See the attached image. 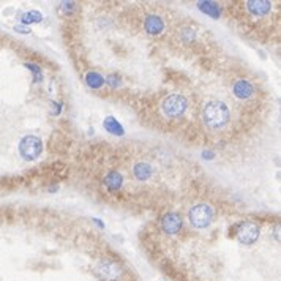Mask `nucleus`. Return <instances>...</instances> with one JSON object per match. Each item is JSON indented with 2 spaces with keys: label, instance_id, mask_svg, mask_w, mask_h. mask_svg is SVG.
Masks as SVG:
<instances>
[{
  "label": "nucleus",
  "instance_id": "1",
  "mask_svg": "<svg viewBox=\"0 0 281 281\" xmlns=\"http://www.w3.org/2000/svg\"><path fill=\"white\" fill-rule=\"evenodd\" d=\"M204 120L208 126L212 128H221L229 122L231 112L228 106L220 100H212L205 104L204 108Z\"/></svg>",
  "mask_w": 281,
  "mask_h": 281
},
{
  "label": "nucleus",
  "instance_id": "2",
  "mask_svg": "<svg viewBox=\"0 0 281 281\" xmlns=\"http://www.w3.org/2000/svg\"><path fill=\"white\" fill-rule=\"evenodd\" d=\"M215 218L213 207L208 204H198L190 210V221L195 228H207Z\"/></svg>",
  "mask_w": 281,
  "mask_h": 281
},
{
  "label": "nucleus",
  "instance_id": "3",
  "mask_svg": "<svg viewBox=\"0 0 281 281\" xmlns=\"http://www.w3.org/2000/svg\"><path fill=\"white\" fill-rule=\"evenodd\" d=\"M41 150H43V142L38 136L29 134V136H26V138L21 139L19 154L24 160H27V161L37 160L40 157V154H41Z\"/></svg>",
  "mask_w": 281,
  "mask_h": 281
},
{
  "label": "nucleus",
  "instance_id": "4",
  "mask_svg": "<svg viewBox=\"0 0 281 281\" xmlns=\"http://www.w3.org/2000/svg\"><path fill=\"white\" fill-rule=\"evenodd\" d=\"M188 108V101L183 95L174 93V95H167L164 101H163V112L167 117H179Z\"/></svg>",
  "mask_w": 281,
  "mask_h": 281
},
{
  "label": "nucleus",
  "instance_id": "5",
  "mask_svg": "<svg viewBox=\"0 0 281 281\" xmlns=\"http://www.w3.org/2000/svg\"><path fill=\"white\" fill-rule=\"evenodd\" d=\"M95 274L103 281H116L122 275V267L111 259H103L100 262H96Z\"/></svg>",
  "mask_w": 281,
  "mask_h": 281
},
{
  "label": "nucleus",
  "instance_id": "6",
  "mask_svg": "<svg viewBox=\"0 0 281 281\" xmlns=\"http://www.w3.org/2000/svg\"><path fill=\"white\" fill-rule=\"evenodd\" d=\"M237 239L243 245H253L259 239V228L258 224L251 221H243L237 226Z\"/></svg>",
  "mask_w": 281,
  "mask_h": 281
},
{
  "label": "nucleus",
  "instance_id": "7",
  "mask_svg": "<svg viewBox=\"0 0 281 281\" xmlns=\"http://www.w3.org/2000/svg\"><path fill=\"white\" fill-rule=\"evenodd\" d=\"M182 216L177 213V212H169L166 213L163 218H161V226H163V231L166 232V234H177V232L182 229Z\"/></svg>",
  "mask_w": 281,
  "mask_h": 281
},
{
  "label": "nucleus",
  "instance_id": "8",
  "mask_svg": "<svg viewBox=\"0 0 281 281\" xmlns=\"http://www.w3.org/2000/svg\"><path fill=\"white\" fill-rule=\"evenodd\" d=\"M144 27H146V32L150 35H160L164 30V22L160 16L150 14L147 16L146 22H144Z\"/></svg>",
  "mask_w": 281,
  "mask_h": 281
},
{
  "label": "nucleus",
  "instance_id": "9",
  "mask_svg": "<svg viewBox=\"0 0 281 281\" xmlns=\"http://www.w3.org/2000/svg\"><path fill=\"white\" fill-rule=\"evenodd\" d=\"M232 92H234V95L237 96V98L246 100V98H250V96L253 95L254 89H253V84H251L250 81L240 79V81H237V82L234 84V87H232Z\"/></svg>",
  "mask_w": 281,
  "mask_h": 281
},
{
  "label": "nucleus",
  "instance_id": "10",
  "mask_svg": "<svg viewBox=\"0 0 281 281\" xmlns=\"http://www.w3.org/2000/svg\"><path fill=\"white\" fill-rule=\"evenodd\" d=\"M104 185H106V188L109 191H117L123 185V177L119 172L112 171L106 175V177H104Z\"/></svg>",
  "mask_w": 281,
  "mask_h": 281
},
{
  "label": "nucleus",
  "instance_id": "11",
  "mask_svg": "<svg viewBox=\"0 0 281 281\" xmlns=\"http://www.w3.org/2000/svg\"><path fill=\"white\" fill-rule=\"evenodd\" d=\"M246 6H248V11L250 13L256 14V16H264L270 11L272 3L270 2H248Z\"/></svg>",
  "mask_w": 281,
  "mask_h": 281
},
{
  "label": "nucleus",
  "instance_id": "12",
  "mask_svg": "<svg viewBox=\"0 0 281 281\" xmlns=\"http://www.w3.org/2000/svg\"><path fill=\"white\" fill-rule=\"evenodd\" d=\"M133 172H134V177L138 180H147L152 175V167L147 163H139L134 166Z\"/></svg>",
  "mask_w": 281,
  "mask_h": 281
},
{
  "label": "nucleus",
  "instance_id": "13",
  "mask_svg": "<svg viewBox=\"0 0 281 281\" xmlns=\"http://www.w3.org/2000/svg\"><path fill=\"white\" fill-rule=\"evenodd\" d=\"M104 128L111 133V134H116V136H122L123 134V128L120 125L114 117H108L104 120Z\"/></svg>",
  "mask_w": 281,
  "mask_h": 281
},
{
  "label": "nucleus",
  "instance_id": "14",
  "mask_svg": "<svg viewBox=\"0 0 281 281\" xmlns=\"http://www.w3.org/2000/svg\"><path fill=\"white\" fill-rule=\"evenodd\" d=\"M85 81L92 87V89H98V87L103 85L104 79L100 73H96V71H89V73L85 75Z\"/></svg>",
  "mask_w": 281,
  "mask_h": 281
},
{
  "label": "nucleus",
  "instance_id": "15",
  "mask_svg": "<svg viewBox=\"0 0 281 281\" xmlns=\"http://www.w3.org/2000/svg\"><path fill=\"white\" fill-rule=\"evenodd\" d=\"M43 16L40 14L38 11H27L21 16V22L22 24H30V22H41Z\"/></svg>",
  "mask_w": 281,
  "mask_h": 281
},
{
  "label": "nucleus",
  "instance_id": "16",
  "mask_svg": "<svg viewBox=\"0 0 281 281\" xmlns=\"http://www.w3.org/2000/svg\"><path fill=\"white\" fill-rule=\"evenodd\" d=\"M199 6H201V10H202L204 13H207V14H210V16H213V18H216V16L220 14V8L218 10H215V3H208V2H202V3H199Z\"/></svg>",
  "mask_w": 281,
  "mask_h": 281
},
{
  "label": "nucleus",
  "instance_id": "17",
  "mask_svg": "<svg viewBox=\"0 0 281 281\" xmlns=\"http://www.w3.org/2000/svg\"><path fill=\"white\" fill-rule=\"evenodd\" d=\"M26 67L32 70V73L35 75V82H40L43 79V75H41V70H40L37 65H32V63H26Z\"/></svg>",
  "mask_w": 281,
  "mask_h": 281
},
{
  "label": "nucleus",
  "instance_id": "18",
  "mask_svg": "<svg viewBox=\"0 0 281 281\" xmlns=\"http://www.w3.org/2000/svg\"><path fill=\"white\" fill-rule=\"evenodd\" d=\"M14 30L16 32H21V34H30V30L27 27H22V26H16Z\"/></svg>",
  "mask_w": 281,
  "mask_h": 281
},
{
  "label": "nucleus",
  "instance_id": "19",
  "mask_svg": "<svg viewBox=\"0 0 281 281\" xmlns=\"http://www.w3.org/2000/svg\"><path fill=\"white\" fill-rule=\"evenodd\" d=\"M212 157H213L212 152H204V158H212Z\"/></svg>",
  "mask_w": 281,
  "mask_h": 281
}]
</instances>
